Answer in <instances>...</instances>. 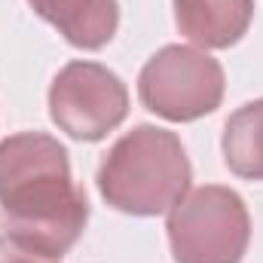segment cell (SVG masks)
I'll use <instances>...</instances> for the list:
<instances>
[{"label": "cell", "mask_w": 263, "mask_h": 263, "mask_svg": "<svg viewBox=\"0 0 263 263\" xmlns=\"http://www.w3.org/2000/svg\"><path fill=\"white\" fill-rule=\"evenodd\" d=\"M89 202L70 175L65 144L46 132L0 141V227L52 254H67L83 236Z\"/></svg>", "instance_id": "cell-1"}, {"label": "cell", "mask_w": 263, "mask_h": 263, "mask_svg": "<svg viewBox=\"0 0 263 263\" xmlns=\"http://www.w3.org/2000/svg\"><path fill=\"white\" fill-rule=\"evenodd\" d=\"M193 168L181 138L159 126H135L104 156L98 193L132 217H156L187 196Z\"/></svg>", "instance_id": "cell-2"}, {"label": "cell", "mask_w": 263, "mask_h": 263, "mask_svg": "<svg viewBox=\"0 0 263 263\" xmlns=\"http://www.w3.org/2000/svg\"><path fill=\"white\" fill-rule=\"evenodd\" d=\"M175 263H242L251 242L248 205L230 187L205 184L168 211Z\"/></svg>", "instance_id": "cell-3"}, {"label": "cell", "mask_w": 263, "mask_h": 263, "mask_svg": "<svg viewBox=\"0 0 263 263\" xmlns=\"http://www.w3.org/2000/svg\"><path fill=\"white\" fill-rule=\"evenodd\" d=\"M223 89L220 62L205 49L181 43L153 52L138 73L141 104L168 123H193L214 114L223 101Z\"/></svg>", "instance_id": "cell-4"}, {"label": "cell", "mask_w": 263, "mask_h": 263, "mask_svg": "<svg viewBox=\"0 0 263 263\" xmlns=\"http://www.w3.org/2000/svg\"><path fill=\"white\" fill-rule=\"evenodd\" d=\"M129 114L126 83L98 62H67L49 86V117L73 141H101Z\"/></svg>", "instance_id": "cell-5"}, {"label": "cell", "mask_w": 263, "mask_h": 263, "mask_svg": "<svg viewBox=\"0 0 263 263\" xmlns=\"http://www.w3.org/2000/svg\"><path fill=\"white\" fill-rule=\"evenodd\" d=\"M254 18V0H175L178 31L202 49L236 46Z\"/></svg>", "instance_id": "cell-6"}, {"label": "cell", "mask_w": 263, "mask_h": 263, "mask_svg": "<svg viewBox=\"0 0 263 263\" xmlns=\"http://www.w3.org/2000/svg\"><path fill=\"white\" fill-rule=\"evenodd\" d=\"M28 3L77 49L89 52L101 49L114 40L120 28L117 0H28Z\"/></svg>", "instance_id": "cell-7"}, {"label": "cell", "mask_w": 263, "mask_h": 263, "mask_svg": "<svg viewBox=\"0 0 263 263\" xmlns=\"http://www.w3.org/2000/svg\"><path fill=\"white\" fill-rule=\"evenodd\" d=\"M223 162L245 181H263V98L242 104L223 126Z\"/></svg>", "instance_id": "cell-8"}, {"label": "cell", "mask_w": 263, "mask_h": 263, "mask_svg": "<svg viewBox=\"0 0 263 263\" xmlns=\"http://www.w3.org/2000/svg\"><path fill=\"white\" fill-rule=\"evenodd\" d=\"M0 263H62V257H52L9 233H0Z\"/></svg>", "instance_id": "cell-9"}]
</instances>
